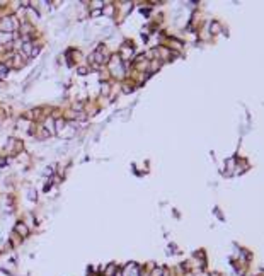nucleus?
Segmentation results:
<instances>
[{"label": "nucleus", "instance_id": "nucleus-1", "mask_svg": "<svg viewBox=\"0 0 264 276\" xmlns=\"http://www.w3.org/2000/svg\"><path fill=\"white\" fill-rule=\"evenodd\" d=\"M12 39V34L10 33H5V31H2L0 33V43H7V41Z\"/></svg>", "mask_w": 264, "mask_h": 276}, {"label": "nucleus", "instance_id": "nucleus-2", "mask_svg": "<svg viewBox=\"0 0 264 276\" xmlns=\"http://www.w3.org/2000/svg\"><path fill=\"white\" fill-rule=\"evenodd\" d=\"M15 230H17L21 235H27V227L26 225H22V223H17V227H15Z\"/></svg>", "mask_w": 264, "mask_h": 276}, {"label": "nucleus", "instance_id": "nucleus-3", "mask_svg": "<svg viewBox=\"0 0 264 276\" xmlns=\"http://www.w3.org/2000/svg\"><path fill=\"white\" fill-rule=\"evenodd\" d=\"M12 27H14V26H12V22L9 21V19H5V21L2 22V29H5V33H7V31H10Z\"/></svg>", "mask_w": 264, "mask_h": 276}, {"label": "nucleus", "instance_id": "nucleus-4", "mask_svg": "<svg viewBox=\"0 0 264 276\" xmlns=\"http://www.w3.org/2000/svg\"><path fill=\"white\" fill-rule=\"evenodd\" d=\"M114 271H116V266H109V269H107V274H113Z\"/></svg>", "mask_w": 264, "mask_h": 276}, {"label": "nucleus", "instance_id": "nucleus-5", "mask_svg": "<svg viewBox=\"0 0 264 276\" xmlns=\"http://www.w3.org/2000/svg\"><path fill=\"white\" fill-rule=\"evenodd\" d=\"M152 276H160V269H155V271H154V274H152Z\"/></svg>", "mask_w": 264, "mask_h": 276}]
</instances>
